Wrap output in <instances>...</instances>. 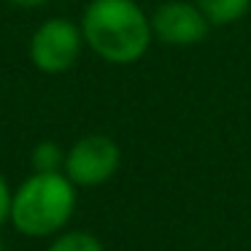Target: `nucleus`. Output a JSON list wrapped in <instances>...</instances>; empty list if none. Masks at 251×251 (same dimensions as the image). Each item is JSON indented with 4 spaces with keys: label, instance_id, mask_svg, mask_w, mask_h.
<instances>
[{
    "label": "nucleus",
    "instance_id": "2",
    "mask_svg": "<svg viewBox=\"0 0 251 251\" xmlns=\"http://www.w3.org/2000/svg\"><path fill=\"white\" fill-rule=\"evenodd\" d=\"M76 189L65 173H33L14 189L8 222L27 238H54L76 213Z\"/></svg>",
    "mask_w": 251,
    "mask_h": 251
},
{
    "label": "nucleus",
    "instance_id": "10",
    "mask_svg": "<svg viewBox=\"0 0 251 251\" xmlns=\"http://www.w3.org/2000/svg\"><path fill=\"white\" fill-rule=\"evenodd\" d=\"M11 6H22V8H35V6H44L46 0H8Z\"/></svg>",
    "mask_w": 251,
    "mask_h": 251
},
{
    "label": "nucleus",
    "instance_id": "11",
    "mask_svg": "<svg viewBox=\"0 0 251 251\" xmlns=\"http://www.w3.org/2000/svg\"><path fill=\"white\" fill-rule=\"evenodd\" d=\"M0 251H3V243H0Z\"/></svg>",
    "mask_w": 251,
    "mask_h": 251
},
{
    "label": "nucleus",
    "instance_id": "8",
    "mask_svg": "<svg viewBox=\"0 0 251 251\" xmlns=\"http://www.w3.org/2000/svg\"><path fill=\"white\" fill-rule=\"evenodd\" d=\"M33 173H62L65 168V149L54 141H41L30 154Z\"/></svg>",
    "mask_w": 251,
    "mask_h": 251
},
{
    "label": "nucleus",
    "instance_id": "9",
    "mask_svg": "<svg viewBox=\"0 0 251 251\" xmlns=\"http://www.w3.org/2000/svg\"><path fill=\"white\" fill-rule=\"evenodd\" d=\"M11 197H14V189L8 186L6 176L0 173V227L11 219Z\"/></svg>",
    "mask_w": 251,
    "mask_h": 251
},
{
    "label": "nucleus",
    "instance_id": "6",
    "mask_svg": "<svg viewBox=\"0 0 251 251\" xmlns=\"http://www.w3.org/2000/svg\"><path fill=\"white\" fill-rule=\"evenodd\" d=\"M195 3L205 14L211 27H227L240 22L251 8V0H195Z\"/></svg>",
    "mask_w": 251,
    "mask_h": 251
},
{
    "label": "nucleus",
    "instance_id": "3",
    "mask_svg": "<svg viewBox=\"0 0 251 251\" xmlns=\"http://www.w3.org/2000/svg\"><path fill=\"white\" fill-rule=\"evenodd\" d=\"M84 46L87 44H84L81 25L65 17H51L30 38V60L41 73L60 76L78 62Z\"/></svg>",
    "mask_w": 251,
    "mask_h": 251
},
{
    "label": "nucleus",
    "instance_id": "7",
    "mask_svg": "<svg viewBox=\"0 0 251 251\" xmlns=\"http://www.w3.org/2000/svg\"><path fill=\"white\" fill-rule=\"evenodd\" d=\"M46 251H105L103 240L87 229H62L51 238Z\"/></svg>",
    "mask_w": 251,
    "mask_h": 251
},
{
    "label": "nucleus",
    "instance_id": "5",
    "mask_svg": "<svg viewBox=\"0 0 251 251\" xmlns=\"http://www.w3.org/2000/svg\"><path fill=\"white\" fill-rule=\"evenodd\" d=\"M149 19H151V35L165 46L178 49L197 46L211 33V22L197 8L195 0H165Z\"/></svg>",
    "mask_w": 251,
    "mask_h": 251
},
{
    "label": "nucleus",
    "instance_id": "1",
    "mask_svg": "<svg viewBox=\"0 0 251 251\" xmlns=\"http://www.w3.org/2000/svg\"><path fill=\"white\" fill-rule=\"evenodd\" d=\"M84 44L111 65H132L149 51L151 19L135 0H89L81 14Z\"/></svg>",
    "mask_w": 251,
    "mask_h": 251
},
{
    "label": "nucleus",
    "instance_id": "4",
    "mask_svg": "<svg viewBox=\"0 0 251 251\" xmlns=\"http://www.w3.org/2000/svg\"><path fill=\"white\" fill-rule=\"evenodd\" d=\"M122 165V149L111 135H84L65 151V168L62 173L78 186V189H92L103 186L116 176Z\"/></svg>",
    "mask_w": 251,
    "mask_h": 251
}]
</instances>
